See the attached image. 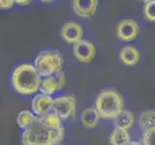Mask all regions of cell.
Returning a JSON list of instances; mask_svg holds the SVG:
<instances>
[{
    "label": "cell",
    "instance_id": "cell-1",
    "mask_svg": "<svg viewBox=\"0 0 155 145\" xmlns=\"http://www.w3.org/2000/svg\"><path fill=\"white\" fill-rule=\"evenodd\" d=\"M41 74L34 64H21L14 70L11 82L15 91L19 95L30 96L40 91Z\"/></svg>",
    "mask_w": 155,
    "mask_h": 145
},
{
    "label": "cell",
    "instance_id": "cell-2",
    "mask_svg": "<svg viewBox=\"0 0 155 145\" xmlns=\"http://www.w3.org/2000/svg\"><path fill=\"white\" fill-rule=\"evenodd\" d=\"M22 145H58L61 144L55 131L46 124L42 117L36 116L31 125L21 135Z\"/></svg>",
    "mask_w": 155,
    "mask_h": 145
},
{
    "label": "cell",
    "instance_id": "cell-3",
    "mask_svg": "<svg viewBox=\"0 0 155 145\" xmlns=\"http://www.w3.org/2000/svg\"><path fill=\"white\" fill-rule=\"evenodd\" d=\"M94 107L97 109L101 119L115 120L124 109V98L115 89H103L95 98Z\"/></svg>",
    "mask_w": 155,
    "mask_h": 145
},
{
    "label": "cell",
    "instance_id": "cell-4",
    "mask_svg": "<svg viewBox=\"0 0 155 145\" xmlns=\"http://www.w3.org/2000/svg\"><path fill=\"white\" fill-rule=\"evenodd\" d=\"M34 66L41 78L53 76L62 70L64 66V58L58 51L44 50L36 57Z\"/></svg>",
    "mask_w": 155,
    "mask_h": 145
},
{
    "label": "cell",
    "instance_id": "cell-5",
    "mask_svg": "<svg viewBox=\"0 0 155 145\" xmlns=\"http://www.w3.org/2000/svg\"><path fill=\"white\" fill-rule=\"evenodd\" d=\"M52 111L60 116L63 121L75 117L76 114V99L72 95H64L57 97L53 101Z\"/></svg>",
    "mask_w": 155,
    "mask_h": 145
},
{
    "label": "cell",
    "instance_id": "cell-6",
    "mask_svg": "<svg viewBox=\"0 0 155 145\" xmlns=\"http://www.w3.org/2000/svg\"><path fill=\"white\" fill-rule=\"evenodd\" d=\"M117 37L122 42L134 41L140 34V26L138 22L131 19H121L116 28Z\"/></svg>",
    "mask_w": 155,
    "mask_h": 145
},
{
    "label": "cell",
    "instance_id": "cell-7",
    "mask_svg": "<svg viewBox=\"0 0 155 145\" xmlns=\"http://www.w3.org/2000/svg\"><path fill=\"white\" fill-rule=\"evenodd\" d=\"M73 55L79 62L81 63H90L94 60V58L97 53V48L89 40L82 39L78 43L73 45L72 47Z\"/></svg>",
    "mask_w": 155,
    "mask_h": 145
},
{
    "label": "cell",
    "instance_id": "cell-8",
    "mask_svg": "<svg viewBox=\"0 0 155 145\" xmlns=\"http://www.w3.org/2000/svg\"><path fill=\"white\" fill-rule=\"evenodd\" d=\"M62 39L68 44H76L83 38V28L76 21H68L61 28Z\"/></svg>",
    "mask_w": 155,
    "mask_h": 145
},
{
    "label": "cell",
    "instance_id": "cell-9",
    "mask_svg": "<svg viewBox=\"0 0 155 145\" xmlns=\"http://www.w3.org/2000/svg\"><path fill=\"white\" fill-rule=\"evenodd\" d=\"M98 0H72V10L78 17L92 18L97 10Z\"/></svg>",
    "mask_w": 155,
    "mask_h": 145
},
{
    "label": "cell",
    "instance_id": "cell-10",
    "mask_svg": "<svg viewBox=\"0 0 155 145\" xmlns=\"http://www.w3.org/2000/svg\"><path fill=\"white\" fill-rule=\"evenodd\" d=\"M54 99L51 96H47L45 94H36L32 100V110L35 115L42 117L52 111V105Z\"/></svg>",
    "mask_w": 155,
    "mask_h": 145
},
{
    "label": "cell",
    "instance_id": "cell-11",
    "mask_svg": "<svg viewBox=\"0 0 155 145\" xmlns=\"http://www.w3.org/2000/svg\"><path fill=\"white\" fill-rule=\"evenodd\" d=\"M140 51L133 46L124 47L120 50V60L125 66L133 67L136 66L140 61Z\"/></svg>",
    "mask_w": 155,
    "mask_h": 145
},
{
    "label": "cell",
    "instance_id": "cell-12",
    "mask_svg": "<svg viewBox=\"0 0 155 145\" xmlns=\"http://www.w3.org/2000/svg\"><path fill=\"white\" fill-rule=\"evenodd\" d=\"M42 119H44V121L53 131H55L57 133L59 140L62 143L64 141V138H65V127L63 125V123H62L63 120L60 118V116H59L56 112L50 111L49 113L42 116Z\"/></svg>",
    "mask_w": 155,
    "mask_h": 145
},
{
    "label": "cell",
    "instance_id": "cell-13",
    "mask_svg": "<svg viewBox=\"0 0 155 145\" xmlns=\"http://www.w3.org/2000/svg\"><path fill=\"white\" fill-rule=\"evenodd\" d=\"M101 117L98 113L97 109L94 106L87 107L83 109L80 115V121L81 124L86 129H94L95 128L99 123Z\"/></svg>",
    "mask_w": 155,
    "mask_h": 145
},
{
    "label": "cell",
    "instance_id": "cell-14",
    "mask_svg": "<svg viewBox=\"0 0 155 145\" xmlns=\"http://www.w3.org/2000/svg\"><path fill=\"white\" fill-rule=\"evenodd\" d=\"M135 124L134 113L128 109H124L121 113L114 120V126L117 129L129 131Z\"/></svg>",
    "mask_w": 155,
    "mask_h": 145
},
{
    "label": "cell",
    "instance_id": "cell-15",
    "mask_svg": "<svg viewBox=\"0 0 155 145\" xmlns=\"http://www.w3.org/2000/svg\"><path fill=\"white\" fill-rule=\"evenodd\" d=\"M130 133L126 130L114 128L109 136V145H127L130 142Z\"/></svg>",
    "mask_w": 155,
    "mask_h": 145
},
{
    "label": "cell",
    "instance_id": "cell-16",
    "mask_svg": "<svg viewBox=\"0 0 155 145\" xmlns=\"http://www.w3.org/2000/svg\"><path fill=\"white\" fill-rule=\"evenodd\" d=\"M138 125L143 133L155 128V110L148 109L143 111L139 116Z\"/></svg>",
    "mask_w": 155,
    "mask_h": 145
},
{
    "label": "cell",
    "instance_id": "cell-17",
    "mask_svg": "<svg viewBox=\"0 0 155 145\" xmlns=\"http://www.w3.org/2000/svg\"><path fill=\"white\" fill-rule=\"evenodd\" d=\"M59 89V85L54 76H48L41 78V83L40 86V92L47 96L54 95Z\"/></svg>",
    "mask_w": 155,
    "mask_h": 145
},
{
    "label": "cell",
    "instance_id": "cell-18",
    "mask_svg": "<svg viewBox=\"0 0 155 145\" xmlns=\"http://www.w3.org/2000/svg\"><path fill=\"white\" fill-rule=\"evenodd\" d=\"M37 115H35V113L33 111H30V110H21L19 113L18 114L17 117V124L18 126L22 129V130H25L27 129L31 123L35 120Z\"/></svg>",
    "mask_w": 155,
    "mask_h": 145
},
{
    "label": "cell",
    "instance_id": "cell-19",
    "mask_svg": "<svg viewBox=\"0 0 155 145\" xmlns=\"http://www.w3.org/2000/svg\"><path fill=\"white\" fill-rule=\"evenodd\" d=\"M143 18L147 21L155 22V0H149L147 2H145L143 8Z\"/></svg>",
    "mask_w": 155,
    "mask_h": 145
},
{
    "label": "cell",
    "instance_id": "cell-20",
    "mask_svg": "<svg viewBox=\"0 0 155 145\" xmlns=\"http://www.w3.org/2000/svg\"><path fill=\"white\" fill-rule=\"evenodd\" d=\"M141 141L143 145H155V128L143 132Z\"/></svg>",
    "mask_w": 155,
    "mask_h": 145
},
{
    "label": "cell",
    "instance_id": "cell-21",
    "mask_svg": "<svg viewBox=\"0 0 155 145\" xmlns=\"http://www.w3.org/2000/svg\"><path fill=\"white\" fill-rule=\"evenodd\" d=\"M53 76L55 77V78L57 80V83L59 85V89L64 88V86L66 85V74H65V73L61 70V71L57 72L56 74H53Z\"/></svg>",
    "mask_w": 155,
    "mask_h": 145
},
{
    "label": "cell",
    "instance_id": "cell-22",
    "mask_svg": "<svg viewBox=\"0 0 155 145\" xmlns=\"http://www.w3.org/2000/svg\"><path fill=\"white\" fill-rule=\"evenodd\" d=\"M15 4V0H0V7L3 10H8L13 8Z\"/></svg>",
    "mask_w": 155,
    "mask_h": 145
},
{
    "label": "cell",
    "instance_id": "cell-23",
    "mask_svg": "<svg viewBox=\"0 0 155 145\" xmlns=\"http://www.w3.org/2000/svg\"><path fill=\"white\" fill-rule=\"evenodd\" d=\"M33 0H15V4L20 5V6H25V5L30 4Z\"/></svg>",
    "mask_w": 155,
    "mask_h": 145
},
{
    "label": "cell",
    "instance_id": "cell-24",
    "mask_svg": "<svg viewBox=\"0 0 155 145\" xmlns=\"http://www.w3.org/2000/svg\"><path fill=\"white\" fill-rule=\"evenodd\" d=\"M127 145H143L142 141H138V140H130V142Z\"/></svg>",
    "mask_w": 155,
    "mask_h": 145
},
{
    "label": "cell",
    "instance_id": "cell-25",
    "mask_svg": "<svg viewBox=\"0 0 155 145\" xmlns=\"http://www.w3.org/2000/svg\"><path fill=\"white\" fill-rule=\"evenodd\" d=\"M40 1H41V2H45V3H49V2L54 1V0H40Z\"/></svg>",
    "mask_w": 155,
    "mask_h": 145
},
{
    "label": "cell",
    "instance_id": "cell-26",
    "mask_svg": "<svg viewBox=\"0 0 155 145\" xmlns=\"http://www.w3.org/2000/svg\"><path fill=\"white\" fill-rule=\"evenodd\" d=\"M141 1H143V2H147V1H149V0H141Z\"/></svg>",
    "mask_w": 155,
    "mask_h": 145
}]
</instances>
